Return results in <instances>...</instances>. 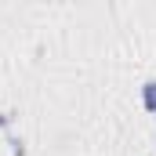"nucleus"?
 I'll use <instances>...</instances> for the list:
<instances>
[{
    "label": "nucleus",
    "instance_id": "f257e3e1",
    "mask_svg": "<svg viewBox=\"0 0 156 156\" xmlns=\"http://www.w3.org/2000/svg\"><path fill=\"white\" fill-rule=\"evenodd\" d=\"M142 109L156 116V80H149V83H142Z\"/></svg>",
    "mask_w": 156,
    "mask_h": 156
},
{
    "label": "nucleus",
    "instance_id": "f03ea898",
    "mask_svg": "<svg viewBox=\"0 0 156 156\" xmlns=\"http://www.w3.org/2000/svg\"><path fill=\"white\" fill-rule=\"evenodd\" d=\"M0 123H7V116H0Z\"/></svg>",
    "mask_w": 156,
    "mask_h": 156
}]
</instances>
